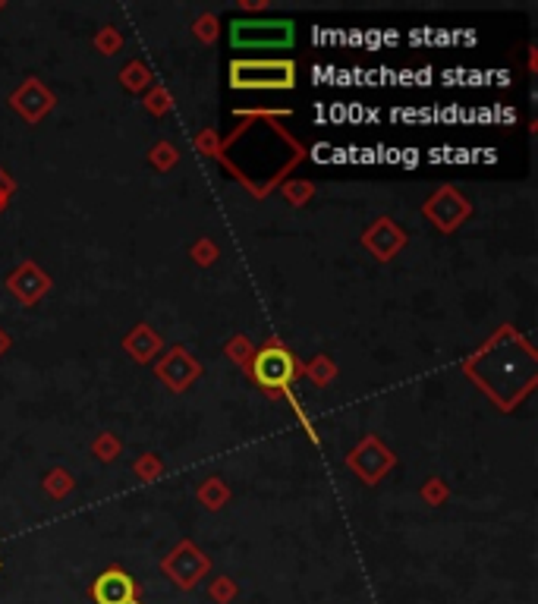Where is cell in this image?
Segmentation results:
<instances>
[{"instance_id":"obj_1","label":"cell","mask_w":538,"mask_h":604,"mask_svg":"<svg viewBox=\"0 0 538 604\" xmlns=\"http://www.w3.org/2000/svg\"><path fill=\"white\" fill-rule=\"evenodd\" d=\"M460 368L500 412H513L538 384V353L513 324H500Z\"/></svg>"},{"instance_id":"obj_2","label":"cell","mask_w":538,"mask_h":604,"mask_svg":"<svg viewBox=\"0 0 538 604\" xmlns=\"http://www.w3.org/2000/svg\"><path fill=\"white\" fill-rule=\"evenodd\" d=\"M246 378L265 391L271 400H287L293 393V384L299 381V359L296 353L281 341L277 334H271L262 347H256L252 366L246 372Z\"/></svg>"},{"instance_id":"obj_3","label":"cell","mask_w":538,"mask_h":604,"mask_svg":"<svg viewBox=\"0 0 538 604\" xmlns=\"http://www.w3.org/2000/svg\"><path fill=\"white\" fill-rule=\"evenodd\" d=\"M296 64L287 57H237L230 60L233 91H290L296 89Z\"/></svg>"},{"instance_id":"obj_4","label":"cell","mask_w":538,"mask_h":604,"mask_svg":"<svg viewBox=\"0 0 538 604\" xmlns=\"http://www.w3.org/2000/svg\"><path fill=\"white\" fill-rule=\"evenodd\" d=\"M233 51H287L296 45L293 20H233L227 26Z\"/></svg>"},{"instance_id":"obj_5","label":"cell","mask_w":538,"mask_h":604,"mask_svg":"<svg viewBox=\"0 0 538 604\" xmlns=\"http://www.w3.org/2000/svg\"><path fill=\"white\" fill-rule=\"evenodd\" d=\"M161 573H164V576L170 579L179 591H193L195 585L212 573V557H208L195 541L183 539L164 554V560H161Z\"/></svg>"},{"instance_id":"obj_6","label":"cell","mask_w":538,"mask_h":604,"mask_svg":"<svg viewBox=\"0 0 538 604\" xmlns=\"http://www.w3.org/2000/svg\"><path fill=\"white\" fill-rule=\"evenodd\" d=\"M394 466H397V453L378 435H366L346 453V470L362 485H369V488H375Z\"/></svg>"},{"instance_id":"obj_7","label":"cell","mask_w":538,"mask_h":604,"mask_svg":"<svg viewBox=\"0 0 538 604\" xmlns=\"http://www.w3.org/2000/svg\"><path fill=\"white\" fill-rule=\"evenodd\" d=\"M422 218L435 227L438 233L450 237L456 233L469 218H473V202L460 193L456 186H441L429 195V202H422Z\"/></svg>"},{"instance_id":"obj_8","label":"cell","mask_w":538,"mask_h":604,"mask_svg":"<svg viewBox=\"0 0 538 604\" xmlns=\"http://www.w3.org/2000/svg\"><path fill=\"white\" fill-rule=\"evenodd\" d=\"M154 378H161V384L173 393H187L195 381L202 378V362L189 353L187 347H170L167 353H161L154 359Z\"/></svg>"},{"instance_id":"obj_9","label":"cell","mask_w":538,"mask_h":604,"mask_svg":"<svg viewBox=\"0 0 538 604\" xmlns=\"http://www.w3.org/2000/svg\"><path fill=\"white\" fill-rule=\"evenodd\" d=\"M7 101H10V108H13L16 114H20L22 120L29 123V126H39V123L54 110L57 98H54V91L48 89V85L41 82L39 76H26L20 82V89L10 91Z\"/></svg>"},{"instance_id":"obj_10","label":"cell","mask_w":538,"mask_h":604,"mask_svg":"<svg viewBox=\"0 0 538 604\" xmlns=\"http://www.w3.org/2000/svg\"><path fill=\"white\" fill-rule=\"evenodd\" d=\"M89 595L95 604H135L142 598V585L123 566H108L91 579Z\"/></svg>"},{"instance_id":"obj_11","label":"cell","mask_w":538,"mask_h":604,"mask_svg":"<svg viewBox=\"0 0 538 604\" xmlns=\"http://www.w3.org/2000/svg\"><path fill=\"white\" fill-rule=\"evenodd\" d=\"M406 243H410L406 230L394 218H387V214L375 218L372 224H369L366 230H362V246H366V249L372 252L375 262H381V264L394 262V258H397L400 252H404Z\"/></svg>"},{"instance_id":"obj_12","label":"cell","mask_w":538,"mask_h":604,"mask_svg":"<svg viewBox=\"0 0 538 604\" xmlns=\"http://www.w3.org/2000/svg\"><path fill=\"white\" fill-rule=\"evenodd\" d=\"M54 280L41 264L35 262H20L7 277V289L20 299V306H35L51 293Z\"/></svg>"},{"instance_id":"obj_13","label":"cell","mask_w":538,"mask_h":604,"mask_svg":"<svg viewBox=\"0 0 538 604\" xmlns=\"http://www.w3.org/2000/svg\"><path fill=\"white\" fill-rule=\"evenodd\" d=\"M123 349H126V356L135 362V366H152V362L164 353V341H161V334L152 328V324L139 322L126 337H123Z\"/></svg>"},{"instance_id":"obj_14","label":"cell","mask_w":538,"mask_h":604,"mask_svg":"<svg viewBox=\"0 0 538 604\" xmlns=\"http://www.w3.org/2000/svg\"><path fill=\"white\" fill-rule=\"evenodd\" d=\"M337 375H340L337 362H334L327 353H318V356H312L308 362H299V378H308L315 387L334 384V381H337Z\"/></svg>"},{"instance_id":"obj_15","label":"cell","mask_w":538,"mask_h":604,"mask_svg":"<svg viewBox=\"0 0 538 604\" xmlns=\"http://www.w3.org/2000/svg\"><path fill=\"white\" fill-rule=\"evenodd\" d=\"M195 501L205 510H212V513H218V510H224L227 504H230V485L221 476H208L205 482L195 488Z\"/></svg>"},{"instance_id":"obj_16","label":"cell","mask_w":538,"mask_h":604,"mask_svg":"<svg viewBox=\"0 0 538 604\" xmlns=\"http://www.w3.org/2000/svg\"><path fill=\"white\" fill-rule=\"evenodd\" d=\"M120 85L129 91V95H145V91L154 85L152 66H148L145 60H129V64L120 70Z\"/></svg>"},{"instance_id":"obj_17","label":"cell","mask_w":538,"mask_h":604,"mask_svg":"<svg viewBox=\"0 0 538 604\" xmlns=\"http://www.w3.org/2000/svg\"><path fill=\"white\" fill-rule=\"evenodd\" d=\"M41 488H45V495L51 497V501H66V497L73 495V488H76V479H73V472L64 470V466H54V470L41 479Z\"/></svg>"},{"instance_id":"obj_18","label":"cell","mask_w":538,"mask_h":604,"mask_svg":"<svg viewBox=\"0 0 538 604\" xmlns=\"http://www.w3.org/2000/svg\"><path fill=\"white\" fill-rule=\"evenodd\" d=\"M89 453L98 460V463H114V460L123 453V441L114 435V431H98L89 444Z\"/></svg>"},{"instance_id":"obj_19","label":"cell","mask_w":538,"mask_h":604,"mask_svg":"<svg viewBox=\"0 0 538 604\" xmlns=\"http://www.w3.org/2000/svg\"><path fill=\"white\" fill-rule=\"evenodd\" d=\"M167 472V466H164V460L158 457V453H139V457L133 460V476L139 479V482H145V485H152V482H158L161 476Z\"/></svg>"},{"instance_id":"obj_20","label":"cell","mask_w":538,"mask_h":604,"mask_svg":"<svg viewBox=\"0 0 538 604\" xmlns=\"http://www.w3.org/2000/svg\"><path fill=\"white\" fill-rule=\"evenodd\" d=\"M224 353H227V359H230L233 366L243 368V372H249L252 356H256V343H252L246 334H237V337H230V341H227Z\"/></svg>"},{"instance_id":"obj_21","label":"cell","mask_w":538,"mask_h":604,"mask_svg":"<svg viewBox=\"0 0 538 604\" xmlns=\"http://www.w3.org/2000/svg\"><path fill=\"white\" fill-rule=\"evenodd\" d=\"M123 45H126V39H123V32L117 26H101L95 32V39H91V47H95L101 57H114V54H120Z\"/></svg>"},{"instance_id":"obj_22","label":"cell","mask_w":538,"mask_h":604,"mask_svg":"<svg viewBox=\"0 0 538 604\" xmlns=\"http://www.w3.org/2000/svg\"><path fill=\"white\" fill-rule=\"evenodd\" d=\"M148 161H152V168H154V170H161V174H170V170L179 164V151H177V145H173V142H167V139L154 142L152 151H148Z\"/></svg>"},{"instance_id":"obj_23","label":"cell","mask_w":538,"mask_h":604,"mask_svg":"<svg viewBox=\"0 0 538 604\" xmlns=\"http://www.w3.org/2000/svg\"><path fill=\"white\" fill-rule=\"evenodd\" d=\"M142 104H145V110L152 116H167L173 110V91L167 85H152L145 91V98H142Z\"/></svg>"},{"instance_id":"obj_24","label":"cell","mask_w":538,"mask_h":604,"mask_svg":"<svg viewBox=\"0 0 538 604\" xmlns=\"http://www.w3.org/2000/svg\"><path fill=\"white\" fill-rule=\"evenodd\" d=\"M281 195L290 202L293 208H302L315 199V183L312 180H283L281 183Z\"/></svg>"},{"instance_id":"obj_25","label":"cell","mask_w":538,"mask_h":604,"mask_svg":"<svg viewBox=\"0 0 538 604\" xmlns=\"http://www.w3.org/2000/svg\"><path fill=\"white\" fill-rule=\"evenodd\" d=\"M419 497H422L429 507H441V504L450 501V485L438 476H429L422 482V488H419Z\"/></svg>"},{"instance_id":"obj_26","label":"cell","mask_w":538,"mask_h":604,"mask_svg":"<svg viewBox=\"0 0 538 604\" xmlns=\"http://www.w3.org/2000/svg\"><path fill=\"white\" fill-rule=\"evenodd\" d=\"M189 258H193L199 268H212L214 262L221 258V246L214 243L212 237H202V239H195L193 243V249H189Z\"/></svg>"},{"instance_id":"obj_27","label":"cell","mask_w":538,"mask_h":604,"mask_svg":"<svg viewBox=\"0 0 538 604\" xmlns=\"http://www.w3.org/2000/svg\"><path fill=\"white\" fill-rule=\"evenodd\" d=\"M237 595H239V585H237V579H230V576H218V579H212V585H208V598H212L214 604H233Z\"/></svg>"},{"instance_id":"obj_28","label":"cell","mask_w":538,"mask_h":604,"mask_svg":"<svg viewBox=\"0 0 538 604\" xmlns=\"http://www.w3.org/2000/svg\"><path fill=\"white\" fill-rule=\"evenodd\" d=\"M193 35L202 41V45H214L221 35V20L214 13H202L199 20L193 22Z\"/></svg>"},{"instance_id":"obj_29","label":"cell","mask_w":538,"mask_h":604,"mask_svg":"<svg viewBox=\"0 0 538 604\" xmlns=\"http://www.w3.org/2000/svg\"><path fill=\"white\" fill-rule=\"evenodd\" d=\"M13 195H16V180L7 174V170L0 168V214L7 211V205H10V199H13Z\"/></svg>"},{"instance_id":"obj_30","label":"cell","mask_w":538,"mask_h":604,"mask_svg":"<svg viewBox=\"0 0 538 604\" xmlns=\"http://www.w3.org/2000/svg\"><path fill=\"white\" fill-rule=\"evenodd\" d=\"M239 7L249 10V13H265V10H268V0H239Z\"/></svg>"},{"instance_id":"obj_31","label":"cell","mask_w":538,"mask_h":604,"mask_svg":"<svg viewBox=\"0 0 538 604\" xmlns=\"http://www.w3.org/2000/svg\"><path fill=\"white\" fill-rule=\"evenodd\" d=\"M10 347H13V337H10L7 331L0 328V359H4V356L10 353Z\"/></svg>"},{"instance_id":"obj_32","label":"cell","mask_w":538,"mask_h":604,"mask_svg":"<svg viewBox=\"0 0 538 604\" xmlns=\"http://www.w3.org/2000/svg\"><path fill=\"white\" fill-rule=\"evenodd\" d=\"M4 7H7V4H4V0H0V10H4Z\"/></svg>"}]
</instances>
